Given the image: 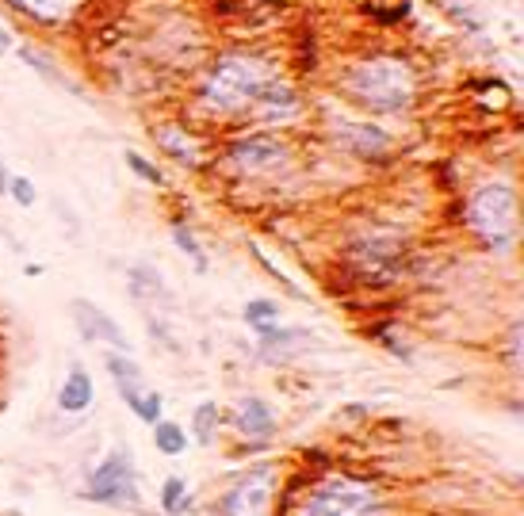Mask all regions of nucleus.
<instances>
[{"label":"nucleus","mask_w":524,"mask_h":516,"mask_svg":"<svg viewBox=\"0 0 524 516\" xmlns=\"http://www.w3.org/2000/svg\"><path fill=\"white\" fill-rule=\"evenodd\" d=\"M20 54H23V62L31 65V69H39V73H43L46 81H58V85H66L69 92H77V96H81V88L73 85V81H66V73H58V69H54V65L46 62L43 54H39V50H31V46H23Z\"/></svg>","instance_id":"nucleus-21"},{"label":"nucleus","mask_w":524,"mask_h":516,"mask_svg":"<svg viewBox=\"0 0 524 516\" xmlns=\"http://www.w3.org/2000/svg\"><path fill=\"white\" fill-rule=\"evenodd\" d=\"M131 413L142 421V425H150L153 429V425L165 417V394H157V390H142V394H138V402L131 406Z\"/></svg>","instance_id":"nucleus-20"},{"label":"nucleus","mask_w":524,"mask_h":516,"mask_svg":"<svg viewBox=\"0 0 524 516\" xmlns=\"http://www.w3.org/2000/svg\"><path fill=\"white\" fill-rule=\"evenodd\" d=\"M161 513H165V516L192 513V490H188V478L169 474V478L161 482Z\"/></svg>","instance_id":"nucleus-16"},{"label":"nucleus","mask_w":524,"mask_h":516,"mask_svg":"<svg viewBox=\"0 0 524 516\" xmlns=\"http://www.w3.org/2000/svg\"><path fill=\"white\" fill-rule=\"evenodd\" d=\"M8 192H12V199H16L20 207H35V188H31L27 176H12V180H8Z\"/></svg>","instance_id":"nucleus-25"},{"label":"nucleus","mask_w":524,"mask_h":516,"mask_svg":"<svg viewBox=\"0 0 524 516\" xmlns=\"http://www.w3.org/2000/svg\"><path fill=\"white\" fill-rule=\"evenodd\" d=\"M284 516H394L383 482L356 471H329L314 478Z\"/></svg>","instance_id":"nucleus-1"},{"label":"nucleus","mask_w":524,"mask_h":516,"mask_svg":"<svg viewBox=\"0 0 524 516\" xmlns=\"http://www.w3.org/2000/svg\"><path fill=\"white\" fill-rule=\"evenodd\" d=\"M345 92L360 108L375 111V115H394V111L410 108L414 100V73L398 58H372V62H360L345 77Z\"/></svg>","instance_id":"nucleus-2"},{"label":"nucleus","mask_w":524,"mask_h":516,"mask_svg":"<svg viewBox=\"0 0 524 516\" xmlns=\"http://www.w3.org/2000/svg\"><path fill=\"white\" fill-rule=\"evenodd\" d=\"M73 322L81 329V337L92 344H108L111 352H131V341H127V333L119 329L115 318H108L96 302L88 299H73Z\"/></svg>","instance_id":"nucleus-9"},{"label":"nucleus","mask_w":524,"mask_h":516,"mask_svg":"<svg viewBox=\"0 0 524 516\" xmlns=\"http://www.w3.org/2000/svg\"><path fill=\"white\" fill-rule=\"evenodd\" d=\"M104 367H108L111 383H115V390H119V398L127 402V406H134L138 402V394H142V371H138V364L131 360V352H108L104 356Z\"/></svg>","instance_id":"nucleus-12"},{"label":"nucleus","mask_w":524,"mask_h":516,"mask_svg":"<svg viewBox=\"0 0 524 516\" xmlns=\"http://www.w3.org/2000/svg\"><path fill=\"white\" fill-rule=\"evenodd\" d=\"M23 12L39 16V20H66L69 12L77 8V0H16Z\"/></svg>","instance_id":"nucleus-19"},{"label":"nucleus","mask_w":524,"mask_h":516,"mask_svg":"<svg viewBox=\"0 0 524 516\" xmlns=\"http://www.w3.org/2000/svg\"><path fill=\"white\" fill-rule=\"evenodd\" d=\"M226 425H230V432H234L238 440H245L249 448H264V444L280 432V417H276V409L268 406L264 398L245 394V398H238L234 409L226 413Z\"/></svg>","instance_id":"nucleus-7"},{"label":"nucleus","mask_w":524,"mask_h":516,"mask_svg":"<svg viewBox=\"0 0 524 516\" xmlns=\"http://www.w3.org/2000/svg\"><path fill=\"white\" fill-rule=\"evenodd\" d=\"M280 482H284V474L276 463H257V467L241 471L215 497V516H276Z\"/></svg>","instance_id":"nucleus-5"},{"label":"nucleus","mask_w":524,"mask_h":516,"mask_svg":"<svg viewBox=\"0 0 524 516\" xmlns=\"http://www.w3.org/2000/svg\"><path fill=\"white\" fill-rule=\"evenodd\" d=\"M467 226L490 249H509L517 241V192L509 184H482L467 199Z\"/></svg>","instance_id":"nucleus-4"},{"label":"nucleus","mask_w":524,"mask_h":516,"mask_svg":"<svg viewBox=\"0 0 524 516\" xmlns=\"http://www.w3.org/2000/svg\"><path fill=\"white\" fill-rule=\"evenodd\" d=\"M8 46H12V39H8V35H4V27H0V54H4Z\"/></svg>","instance_id":"nucleus-26"},{"label":"nucleus","mask_w":524,"mask_h":516,"mask_svg":"<svg viewBox=\"0 0 524 516\" xmlns=\"http://www.w3.org/2000/svg\"><path fill=\"white\" fill-rule=\"evenodd\" d=\"M291 157V146L272 138V134H249L230 146V165L241 172V176H257V172H276L287 165Z\"/></svg>","instance_id":"nucleus-8"},{"label":"nucleus","mask_w":524,"mask_h":516,"mask_svg":"<svg viewBox=\"0 0 524 516\" xmlns=\"http://www.w3.org/2000/svg\"><path fill=\"white\" fill-rule=\"evenodd\" d=\"M276 314H280V302H272V299H257V302H249V306H245V322L249 325L272 322Z\"/></svg>","instance_id":"nucleus-23"},{"label":"nucleus","mask_w":524,"mask_h":516,"mask_svg":"<svg viewBox=\"0 0 524 516\" xmlns=\"http://www.w3.org/2000/svg\"><path fill=\"white\" fill-rule=\"evenodd\" d=\"M268 81L272 77H268V69L261 62H253L245 54H230V58H222L215 65L211 81L203 88V104L211 111H219V115H245V111H253Z\"/></svg>","instance_id":"nucleus-3"},{"label":"nucleus","mask_w":524,"mask_h":516,"mask_svg":"<svg viewBox=\"0 0 524 516\" xmlns=\"http://www.w3.org/2000/svg\"><path fill=\"white\" fill-rule=\"evenodd\" d=\"M222 425H226V413H222L219 402H203L192 413V440H196L199 448H211L219 440Z\"/></svg>","instance_id":"nucleus-14"},{"label":"nucleus","mask_w":524,"mask_h":516,"mask_svg":"<svg viewBox=\"0 0 524 516\" xmlns=\"http://www.w3.org/2000/svg\"><path fill=\"white\" fill-rule=\"evenodd\" d=\"M127 165H131V169L138 172V176H142L146 184H165V176H161V169H157V165H150L146 157H138V153H127Z\"/></svg>","instance_id":"nucleus-24"},{"label":"nucleus","mask_w":524,"mask_h":516,"mask_svg":"<svg viewBox=\"0 0 524 516\" xmlns=\"http://www.w3.org/2000/svg\"><path fill=\"white\" fill-rule=\"evenodd\" d=\"M157 142L173 153L180 165H199L196 142H192V138H184V130H180V127H161V130H157Z\"/></svg>","instance_id":"nucleus-18"},{"label":"nucleus","mask_w":524,"mask_h":516,"mask_svg":"<svg viewBox=\"0 0 524 516\" xmlns=\"http://www.w3.org/2000/svg\"><path fill=\"white\" fill-rule=\"evenodd\" d=\"M153 448H157V455H169V459L184 455L188 452V429L169 421V417H161V421L153 425Z\"/></svg>","instance_id":"nucleus-15"},{"label":"nucleus","mask_w":524,"mask_h":516,"mask_svg":"<svg viewBox=\"0 0 524 516\" xmlns=\"http://www.w3.org/2000/svg\"><path fill=\"white\" fill-rule=\"evenodd\" d=\"M92 402H96V383H92V375H88L85 367L73 364L62 390H58V406L66 409V413H85Z\"/></svg>","instance_id":"nucleus-13"},{"label":"nucleus","mask_w":524,"mask_h":516,"mask_svg":"<svg viewBox=\"0 0 524 516\" xmlns=\"http://www.w3.org/2000/svg\"><path fill=\"white\" fill-rule=\"evenodd\" d=\"M173 241L180 253H188L192 257V264H196L199 272H207V257H203V249L196 245V237H192V230L188 226H173Z\"/></svg>","instance_id":"nucleus-22"},{"label":"nucleus","mask_w":524,"mask_h":516,"mask_svg":"<svg viewBox=\"0 0 524 516\" xmlns=\"http://www.w3.org/2000/svg\"><path fill=\"white\" fill-rule=\"evenodd\" d=\"M253 329H257V337H261L264 348H276V352H284L291 344H314V337H310L306 329H280V325H272V322H257Z\"/></svg>","instance_id":"nucleus-17"},{"label":"nucleus","mask_w":524,"mask_h":516,"mask_svg":"<svg viewBox=\"0 0 524 516\" xmlns=\"http://www.w3.org/2000/svg\"><path fill=\"white\" fill-rule=\"evenodd\" d=\"M88 501L96 505H115V509H138V467H134L131 448H115L104 455V463H96V471L88 474Z\"/></svg>","instance_id":"nucleus-6"},{"label":"nucleus","mask_w":524,"mask_h":516,"mask_svg":"<svg viewBox=\"0 0 524 516\" xmlns=\"http://www.w3.org/2000/svg\"><path fill=\"white\" fill-rule=\"evenodd\" d=\"M295 111H299V96L280 81H268L261 88V96H257V104H253V115L261 123H287Z\"/></svg>","instance_id":"nucleus-11"},{"label":"nucleus","mask_w":524,"mask_h":516,"mask_svg":"<svg viewBox=\"0 0 524 516\" xmlns=\"http://www.w3.org/2000/svg\"><path fill=\"white\" fill-rule=\"evenodd\" d=\"M333 138L341 150L356 157H383L391 150V134L375 123H356V119H333Z\"/></svg>","instance_id":"nucleus-10"}]
</instances>
